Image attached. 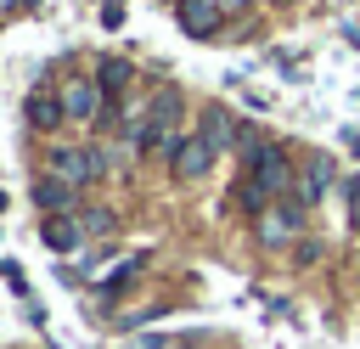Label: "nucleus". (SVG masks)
<instances>
[{
    "instance_id": "39448f33",
    "label": "nucleus",
    "mask_w": 360,
    "mask_h": 349,
    "mask_svg": "<svg viewBox=\"0 0 360 349\" xmlns=\"http://www.w3.org/2000/svg\"><path fill=\"white\" fill-rule=\"evenodd\" d=\"M298 231H304V208H298L292 197H287L281 208L259 214V242H264V248H287V242H292Z\"/></svg>"
},
{
    "instance_id": "dca6fc26",
    "label": "nucleus",
    "mask_w": 360,
    "mask_h": 349,
    "mask_svg": "<svg viewBox=\"0 0 360 349\" xmlns=\"http://www.w3.org/2000/svg\"><path fill=\"white\" fill-rule=\"evenodd\" d=\"M242 6H248V0H219V11H225V17H236Z\"/></svg>"
},
{
    "instance_id": "9b49d317",
    "label": "nucleus",
    "mask_w": 360,
    "mask_h": 349,
    "mask_svg": "<svg viewBox=\"0 0 360 349\" xmlns=\"http://www.w3.org/2000/svg\"><path fill=\"white\" fill-rule=\"evenodd\" d=\"M62 118H68V113H62V96H45V90L28 96V124H34V129H56Z\"/></svg>"
},
{
    "instance_id": "f257e3e1",
    "label": "nucleus",
    "mask_w": 360,
    "mask_h": 349,
    "mask_svg": "<svg viewBox=\"0 0 360 349\" xmlns=\"http://www.w3.org/2000/svg\"><path fill=\"white\" fill-rule=\"evenodd\" d=\"M180 113H186L180 84H163V90L152 96L146 124L129 129V135H135V152H174V146H180Z\"/></svg>"
},
{
    "instance_id": "423d86ee",
    "label": "nucleus",
    "mask_w": 360,
    "mask_h": 349,
    "mask_svg": "<svg viewBox=\"0 0 360 349\" xmlns=\"http://www.w3.org/2000/svg\"><path fill=\"white\" fill-rule=\"evenodd\" d=\"M219 23H225L219 0H180V28H186V39H214Z\"/></svg>"
},
{
    "instance_id": "1a4fd4ad",
    "label": "nucleus",
    "mask_w": 360,
    "mask_h": 349,
    "mask_svg": "<svg viewBox=\"0 0 360 349\" xmlns=\"http://www.w3.org/2000/svg\"><path fill=\"white\" fill-rule=\"evenodd\" d=\"M197 124H202V129H197V135H202V141H208V146H214V152H219V146H231V141H236V118H231V113H225V107H219V101H208V107H202V118H197Z\"/></svg>"
},
{
    "instance_id": "7ed1b4c3",
    "label": "nucleus",
    "mask_w": 360,
    "mask_h": 349,
    "mask_svg": "<svg viewBox=\"0 0 360 349\" xmlns=\"http://www.w3.org/2000/svg\"><path fill=\"white\" fill-rule=\"evenodd\" d=\"M51 174L79 191V186L101 180V152H90V146H56V152H51Z\"/></svg>"
},
{
    "instance_id": "6e6552de",
    "label": "nucleus",
    "mask_w": 360,
    "mask_h": 349,
    "mask_svg": "<svg viewBox=\"0 0 360 349\" xmlns=\"http://www.w3.org/2000/svg\"><path fill=\"white\" fill-rule=\"evenodd\" d=\"M332 186V158H309V169L298 174V186H292V203L298 208H309V203H321V191Z\"/></svg>"
},
{
    "instance_id": "f8f14e48",
    "label": "nucleus",
    "mask_w": 360,
    "mask_h": 349,
    "mask_svg": "<svg viewBox=\"0 0 360 349\" xmlns=\"http://www.w3.org/2000/svg\"><path fill=\"white\" fill-rule=\"evenodd\" d=\"M34 203H39L45 214H62V208L73 203V186L56 180V174H45V180H34Z\"/></svg>"
},
{
    "instance_id": "f3484780",
    "label": "nucleus",
    "mask_w": 360,
    "mask_h": 349,
    "mask_svg": "<svg viewBox=\"0 0 360 349\" xmlns=\"http://www.w3.org/2000/svg\"><path fill=\"white\" fill-rule=\"evenodd\" d=\"M129 349H158V338H135V343H129Z\"/></svg>"
},
{
    "instance_id": "f03ea898",
    "label": "nucleus",
    "mask_w": 360,
    "mask_h": 349,
    "mask_svg": "<svg viewBox=\"0 0 360 349\" xmlns=\"http://www.w3.org/2000/svg\"><path fill=\"white\" fill-rule=\"evenodd\" d=\"M248 180H253L264 197H281V191H292V186H298V180H292L287 152H281V146H270V141H253V146H248Z\"/></svg>"
},
{
    "instance_id": "9d476101",
    "label": "nucleus",
    "mask_w": 360,
    "mask_h": 349,
    "mask_svg": "<svg viewBox=\"0 0 360 349\" xmlns=\"http://www.w3.org/2000/svg\"><path fill=\"white\" fill-rule=\"evenodd\" d=\"M79 236H84V231H79V220H62V214H51V220L39 225V242H45V248H56V253L79 248Z\"/></svg>"
},
{
    "instance_id": "2eb2a0df",
    "label": "nucleus",
    "mask_w": 360,
    "mask_h": 349,
    "mask_svg": "<svg viewBox=\"0 0 360 349\" xmlns=\"http://www.w3.org/2000/svg\"><path fill=\"white\" fill-rule=\"evenodd\" d=\"M349 208H354V225H360V174L349 180Z\"/></svg>"
},
{
    "instance_id": "4468645a",
    "label": "nucleus",
    "mask_w": 360,
    "mask_h": 349,
    "mask_svg": "<svg viewBox=\"0 0 360 349\" xmlns=\"http://www.w3.org/2000/svg\"><path fill=\"white\" fill-rule=\"evenodd\" d=\"M118 225V214L112 208H90V214H79V231H96V236H107Z\"/></svg>"
},
{
    "instance_id": "0eeeda50",
    "label": "nucleus",
    "mask_w": 360,
    "mask_h": 349,
    "mask_svg": "<svg viewBox=\"0 0 360 349\" xmlns=\"http://www.w3.org/2000/svg\"><path fill=\"white\" fill-rule=\"evenodd\" d=\"M62 113H68V118H107V107H101V84H90V79H68V84H62Z\"/></svg>"
},
{
    "instance_id": "20e7f679",
    "label": "nucleus",
    "mask_w": 360,
    "mask_h": 349,
    "mask_svg": "<svg viewBox=\"0 0 360 349\" xmlns=\"http://www.w3.org/2000/svg\"><path fill=\"white\" fill-rule=\"evenodd\" d=\"M169 169H174L180 180H202V174L214 169V146H208V141L191 129V135H180V146L169 152Z\"/></svg>"
},
{
    "instance_id": "ddd939ff",
    "label": "nucleus",
    "mask_w": 360,
    "mask_h": 349,
    "mask_svg": "<svg viewBox=\"0 0 360 349\" xmlns=\"http://www.w3.org/2000/svg\"><path fill=\"white\" fill-rule=\"evenodd\" d=\"M129 79H135V68H129L124 56H101V68H96V84H101L107 96H118V90L129 84Z\"/></svg>"
}]
</instances>
